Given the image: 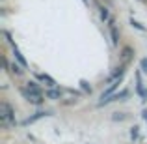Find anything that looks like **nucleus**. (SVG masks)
<instances>
[{"mask_svg":"<svg viewBox=\"0 0 147 144\" xmlns=\"http://www.w3.org/2000/svg\"><path fill=\"white\" fill-rule=\"evenodd\" d=\"M99 13H100V19H102V21H110V11H108V8L99 6Z\"/></svg>","mask_w":147,"mask_h":144,"instance_id":"9d476101","label":"nucleus"},{"mask_svg":"<svg viewBox=\"0 0 147 144\" xmlns=\"http://www.w3.org/2000/svg\"><path fill=\"white\" fill-rule=\"evenodd\" d=\"M11 73H15V75H22V66L21 64H13V66H11Z\"/></svg>","mask_w":147,"mask_h":144,"instance_id":"4468645a","label":"nucleus"},{"mask_svg":"<svg viewBox=\"0 0 147 144\" xmlns=\"http://www.w3.org/2000/svg\"><path fill=\"white\" fill-rule=\"evenodd\" d=\"M13 56H15V60H17L19 64L22 66V68H26V60H24V56L19 53V49H17V47H13Z\"/></svg>","mask_w":147,"mask_h":144,"instance_id":"6e6552de","label":"nucleus"},{"mask_svg":"<svg viewBox=\"0 0 147 144\" xmlns=\"http://www.w3.org/2000/svg\"><path fill=\"white\" fill-rule=\"evenodd\" d=\"M80 86H82V90L84 92H88V94H91V86L86 83V81H80Z\"/></svg>","mask_w":147,"mask_h":144,"instance_id":"2eb2a0df","label":"nucleus"},{"mask_svg":"<svg viewBox=\"0 0 147 144\" xmlns=\"http://www.w3.org/2000/svg\"><path fill=\"white\" fill-rule=\"evenodd\" d=\"M119 84H121V79H117V81H114V83H110V86H108L106 90H104L102 94H100V103H102V101H106L108 97L114 96V92L119 88Z\"/></svg>","mask_w":147,"mask_h":144,"instance_id":"7ed1b4c3","label":"nucleus"},{"mask_svg":"<svg viewBox=\"0 0 147 144\" xmlns=\"http://www.w3.org/2000/svg\"><path fill=\"white\" fill-rule=\"evenodd\" d=\"M13 109H11L9 103H6V101H2L0 103V122H2V126H11L13 124Z\"/></svg>","mask_w":147,"mask_h":144,"instance_id":"f257e3e1","label":"nucleus"},{"mask_svg":"<svg viewBox=\"0 0 147 144\" xmlns=\"http://www.w3.org/2000/svg\"><path fill=\"white\" fill-rule=\"evenodd\" d=\"M145 96H147V94H145Z\"/></svg>","mask_w":147,"mask_h":144,"instance_id":"aec40b11","label":"nucleus"},{"mask_svg":"<svg viewBox=\"0 0 147 144\" xmlns=\"http://www.w3.org/2000/svg\"><path fill=\"white\" fill-rule=\"evenodd\" d=\"M132 54H134L132 47H123L121 49V62H123V64H127V62L132 58Z\"/></svg>","mask_w":147,"mask_h":144,"instance_id":"39448f33","label":"nucleus"},{"mask_svg":"<svg viewBox=\"0 0 147 144\" xmlns=\"http://www.w3.org/2000/svg\"><path fill=\"white\" fill-rule=\"evenodd\" d=\"M129 96V90H121L119 94H114L112 97H108L106 101H102V103H99V105H104V103H110V101H117V99H125V97Z\"/></svg>","mask_w":147,"mask_h":144,"instance_id":"423d86ee","label":"nucleus"},{"mask_svg":"<svg viewBox=\"0 0 147 144\" xmlns=\"http://www.w3.org/2000/svg\"><path fill=\"white\" fill-rule=\"evenodd\" d=\"M130 25H132V26H134V28H138V30H142V32H145V30H147V28H145V26H144V25H142V23H138V21H134V19H132V17H130Z\"/></svg>","mask_w":147,"mask_h":144,"instance_id":"ddd939ff","label":"nucleus"},{"mask_svg":"<svg viewBox=\"0 0 147 144\" xmlns=\"http://www.w3.org/2000/svg\"><path fill=\"white\" fill-rule=\"evenodd\" d=\"M140 66H142V71H144V73H147V58H142Z\"/></svg>","mask_w":147,"mask_h":144,"instance_id":"dca6fc26","label":"nucleus"},{"mask_svg":"<svg viewBox=\"0 0 147 144\" xmlns=\"http://www.w3.org/2000/svg\"><path fill=\"white\" fill-rule=\"evenodd\" d=\"M21 94L24 96L26 101H30V103H34V105H41L43 103V94H34V92H30L28 88H22Z\"/></svg>","mask_w":147,"mask_h":144,"instance_id":"f03ea898","label":"nucleus"},{"mask_svg":"<svg viewBox=\"0 0 147 144\" xmlns=\"http://www.w3.org/2000/svg\"><path fill=\"white\" fill-rule=\"evenodd\" d=\"M26 88H28L30 92H34V94H43V92H41V88L37 86V83H34V81H30V83H26Z\"/></svg>","mask_w":147,"mask_h":144,"instance_id":"1a4fd4ad","label":"nucleus"},{"mask_svg":"<svg viewBox=\"0 0 147 144\" xmlns=\"http://www.w3.org/2000/svg\"><path fill=\"white\" fill-rule=\"evenodd\" d=\"M39 79L43 81V83H47V86H54V84H56V83H54V79H52V77L45 75V73H41V75H39Z\"/></svg>","mask_w":147,"mask_h":144,"instance_id":"9b49d317","label":"nucleus"},{"mask_svg":"<svg viewBox=\"0 0 147 144\" xmlns=\"http://www.w3.org/2000/svg\"><path fill=\"white\" fill-rule=\"evenodd\" d=\"M47 97H49V99H60V97H61V92L60 90H49L47 92Z\"/></svg>","mask_w":147,"mask_h":144,"instance_id":"f8f14e48","label":"nucleus"},{"mask_svg":"<svg viewBox=\"0 0 147 144\" xmlns=\"http://www.w3.org/2000/svg\"><path fill=\"white\" fill-rule=\"evenodd\" d=\"M123 75H125V66H119V68L108 77V83H114V81H117V79H123Z\"/></svg>","mask_w":147,"mask_h":144,"instance_id":"20e7f679","label":"nucleus"},{"mask_svg":"<svg viewBox=\"0 0 147 144\" xmlns=\"http://www.w3.org/2000/svg\"><path fill=\"white\" fill-rule=\"evenodd\" d=\"M49 112H36L34 116H30V118H26L24 122H22V126H28V124H32V122H36V120H39V118H43V116H47Z\"/></svg>","mask_w":147,"mask_h":144,"instance_id":"0eeeda50","label":"nucleus"},{"mask_svg":"<svg viewBox=\"0 0 147 144\" xmlns=\"http://www.w3.org/2000/svg\"><path fill=\"white\" fill-rule=\"evenodd\" d=\"M144 118L147 120V109H145V111H144Z\"/></svg>","mask_w":147,"mask_h":144,"instance_id":"a211bd4d","label":"nucleus"},{"mask_svg":"<svg viewBox=\"0 0 147 144\" xmlns=\"http://www.w3.org/2000/svg\"><path fill=\"white\" fill-rule=\"evenodd\" d=\"M82 2H86V0H82Z\"/></svg>","mask_w":147,"mask_h":144,"instance_id":"6ab92c4d","label":"nucleus"},{"mask_svg":"<svg viewBox=\"0 0 147 144\" xmlns=\"http://www.w3.org/2000/svg\"><path fill=\"white\" fill-rule=\"evenodd\" d=\"M130 139H132V141H134V139H138V127L136 126H134L132 131H130Z\"/></svg>","mask_w":147,"mask_h":144,"instance_id":"f3484780","label":"nucleus"}]
</instances>
